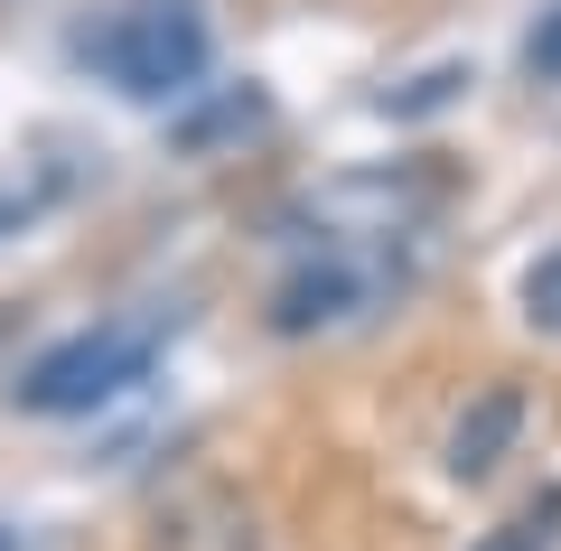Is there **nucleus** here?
<instances>
[{
	"mask_svg": "<svg viewBox=\"0 0 561 551\" xmlns=\"http://www.w3.org/2000/svg\"><path fill=\"white\" fill-rule=\"evenodd\" d=\"M76 57L94 66L113 94L169 103V94H187V84L206 76V20L187 10V0H131V10H113V20L84 28Z\"/></svg>",
	"mask_w": 561,
	"mask_h": 551,
	"instance_id": "obj_2",
	"label": "nucleus"
},
{
	"mask_svg": "<svg viewBox=\"0 0 561 551\" xmlns=\"http://www.w3.org/2000/svg\"><path fill=\"white\" fill-rule=\"evenodd\" d=\"M468 551H561V486H542L534 505H515L505 524H486Z\"/></svg>",
	"mask_w": 561,
	"mask_h": 551,
	"instance_id": "obj_5",
	"label": "nucleus"
},
{
	"mask_svg": "<svg viewBox=\"0 0 561 551\" xmlns=\"http://www.w3.org/2000/svg\"><path fill=\"white\" fill-rule=\"evenodd\" d=\"M524 57H534V76H542V84H561V10L534 28V47H524Z\"/></svg>",
	"mask_w": 561,
	"mask_h": 551,
	"instance_id": "obj_7",
	"label": "nucleus"
},
{
	"mask_svg": "<svg viewBox=\"0 0 561 551\" xmlns=\"http://www.w3.org/2000/svg\"><path fill=\"white\" fill-rule=\"evenodd\" d=\"M383 290H393V262H383V253H365V243H319V253L272 290V328L280 336L346 328V318H365Z\"/></svg>",
	"mask_w": 561,
	"mask_h": 551,
	"instance_id": "obj_3",
	"label": "nucleus"
},
{
	"mask_svg": "<svg viewBox=\"0 0 561 551\" xmlns=\"http://www.w3.org/2000/svg\"><path fill=\"white\" fill-rule=\"evenodd\" d=\"M169 328H179L169 309H140V318H103V328L57 336V346H47L38 365L20 375V412H38V421H76V412L122 402L140 375H150V365H160Z\"/></svg>",
	"mask_w": 561,
	"mask_h": 551,
	"instance_id": "obj_1",
	"label": "nucleus"
},
{
	"mask_svg": "<svg viewBox=\"0 0 561 551\" xmlns=\"http://www.w3.org/2000/svg\"><path fill=\"white\" fill-rule=\"evenodd\" d=\"M524 318H534L542 336H561V243L534 262V272H524Z\"/></svg>",
	"mask_w": 561,
	"mask_h": 551,
	"instance_id": "obj_6",
	"label": "nucleus"
},
{
	"mask_svg": "<svg viewBox=\"0 0 561 551\" xmlns=\"http://www.w3.org/2000/svg\"><path fill=\"white\" fill-rule=\"evenodd\" d=\"M515 431H524V402H515V393H486L478 412L449 431V477H459V486L496 477V458H505V439H515Z\"/></svg>",
	"mask_w": 561,
	"mask_h": 551,
	"instance_id": "obj_4",
	"label": "nucleus"
}]
</instances>
